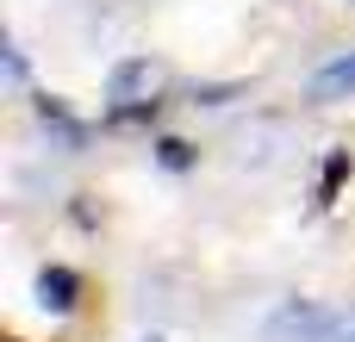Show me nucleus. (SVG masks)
<instances>
[{
    "instance_id": "2",
    "label": "nucleus",
    "mask_w": 355,
    "mask_h": 342,
    "mask_svg": "<svg viewBox=\"0 0 355 342\" xmlns=\"http://www.w3.org/2000/svg\"><path fill=\"white\" fill-rule=\"evenodd\" d=\"M75 293H81V280H75L69 268H44V274H37V299H44V312H75Z\"/></svg>"
},
{
    "instance_id": "1",
    "label": "nucleus",
    "mask_w": 355,
    "mask_h": 342,
    "mask_svg": "<svg viewBox=\"0 0 355 342\" xmlns=\"http://www.w3.org/2000/svg\"><path fill=\"white\" fill-rule=\"evenodd\" d=\"M156 87H162V69H156L150 56H131V62L112 69V100H119V106H137V100H150Z\"/></svg>"
},
{
    "instance_id": "3",
    "label": "nucleus",
    "mask_w": 355,
    "mask_h": 342,
    "mask_svg": "<svg viewBox=\"0 0 355 342\" xmlns=\"http://www.w3.org/2000/svg\"><path fill=\"white\" fill-rule=\"evenodd\" d=\"M312 93H318V100H343V93H355V50H349V56H337V62H324V69H318Z\"/></svg>"
},
{
    "instance_id": "4",
    "label": "nucleus",
    "mask_w": 355,
    "mask_h": 342,
    "mask_svg": "<svg viewBox=\"0 0 355 342\" xmlns=\"http://www.w3.org/2000/svg\"><path fill=\"white\" fill-rule=\"evenodd\" d=\"M150 342H156V336H150Z\"/></svg>"
}]
</instances>
